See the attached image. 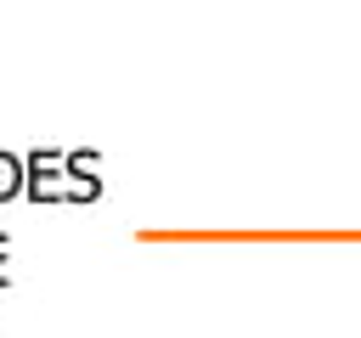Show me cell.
Wrapping results in <instances>:
<instances>
[{"label": "cell", "instance_id": "cell-1", "mask_svg": "<svg viewBox=\"0 0 361 338\" xmlns=\"http://www.w3.org/2000/svg\"><path fill=\"white\" fill-rule=\"evenodd\" d=\"M11 192H17V163L0 158V197H11Z\"/></svg>", "mask_w": 361, "mask_h": 338}]
</instances>
